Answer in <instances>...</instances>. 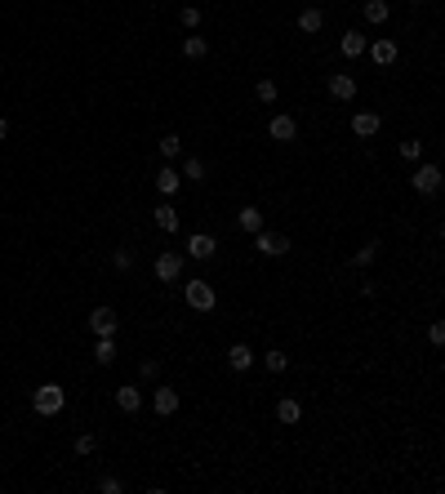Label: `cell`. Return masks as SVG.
<instances>
[{
  "mask_svg": "<svg viewBox=\"0 0 445 494\" xmlns=\"http://www.w3.org/2000/svg\"><path fill=\"white\" fill-rule=\"evenodd\" d=\"M32 405H36V414H63V405H67V392H63V383H41L32 392Z\"/></svg>",
  "mask_w": 445,
  "mask_h": 494,
  "instance_id": "cell-1",
  "label": "cell"
},
{
  "mask_svg": "<svg viewBox=\"0 0 445 494\" xmlns=\"http://www.w3.org/2000/svg\"><path fill=\"white\" fill-rule=\"evenodd\" d=\"M183 299H187V308H192V312H214V308H219V294H214V285H205L201 277L183 285Z\"/></svg>",
  "mask_w": 445,
  "mask_h": 494,
  "instance_id": "cell-2",
  "label": "cell"
},
{
  "mask_svg": "<svg viewBox=\"0 0 445 494\" xmlns=\"http://www.w3.org/2000/svg\"><path fill=\"white\" fill-rule=\"evenodd\" d=\"M254 250H259L263 259H281V254H290V236H281V232H254Z\"/></svg>",
  "mask_w": 445,
  "mask_h": 494,
  "instance_id": "cell-3",
  "label": "cell"
},
{
  "mask_svg": "<svg viewBox=\"0 0 445 494\" xmlns=\"http://www.w3.org/2000/svg\"><path fill=\"white\" fill-rule=\"evenodd\" d=\"M151 272H156V281H160V285L178 281V277H183V254H174V250L156 254V263H151Z\"/></svg>",
  "mask_w": 445,
  "mask_h": 494,
  "instance_id": "cell-4",
  "label": "cell"
},
{
  "mask_svg": "<svg viewBox=\"0 0 445 494\" xmlns=\"http://www.w3.org/2000/svg\"><path fill=\"white\" fill-rule=\"evenodd\" d=\"M410 187L419 196H437L441 192V169L437 165H419V169H414V178H410Z\"/></svg>",
  "mask_w": 445,
  "mask_h": 494,
  "instance_id": "cell-5",
  "label": "cell"
},
{
  "mask_svg": "<svg viewBox=\"0 0 445 494\" xmlns=\"http://www.w3.org/2000/svg\"><path fill=\"white\" fill-rule=\"evenodd\" d=\"M329 98H334V103H352L356 98V76L334 72V76H329Z\"/></svg>",
  "mask_w": 445,
  "mask_h": 494,
  "instance_id": "cell-6",
  "label": "cell"
},
{
  "mask_svg": "<svg viewBox=\"0 0 445 494\" xmlns=\"http://www.w3.org/2000/svg\"><path fill=\"white\" fill-rule=\"evenodd\" d=\"M214 254H219V241H214V236L210 232H196L192 236V241H187V259H214Z\"/></svg>",
  "mask_w": 445,
  "mask_h": 494,
  "instance_id": "cell-7",
  "label": "cell"
},
{
  "mask_svg": "<svg viewBox=\"0 0 445 494\" xmlns=\"http://www.w3.org/2000/svg\"><path fill=\"white\" fill-rule=\"evenodd\" d=\"M89 330L98 339H111V334H116V312H111V308H94L89 312Z\"/></svg>",
  "mask_w": 445,
  "mask_h": 494,
  "instance_id": "cell-8",
  "label": "cell"
},
{
  "mask_svg": "<svg viewBox=\"0 0 445 494\" xmlns=\"http://www.w3.org/2000/svg\"><path fill=\"white\" fill-rule=\"evenodd\" d=\"M365 54H370V58L378 63V67H392V63H396V54H401V50H396V41H387V36H378L374 45H365Z\"/></svg>",
  "mask_w": 445,
  "mask_h": 494,
  "instance_id": "cell-9",
  "label": "cell"
},
{
  "mask_svg": "<svg viewBox=\"0 0 445 494\" xmlns=\"http://www.w3.org/2000/svg\"><path fill=\"white\" fill-rule=\"evenodd\" d=\"M178 187H183V174H178L174 165H165V169L156 174V192L165 196V201H174V196H178Z\"/></svg>",
  "mask_w": 445,
  "mask_h": 494,
  "instance_id": "cell-10",
  "label": "cell"
},
{
  "mask_svg": "<svg viewBox=\"0 0 445 494\" xmlns=\"http://www.w3.org/2000/svg\"><path fill=\"white\" fill-rule=\"evenodd\" d=\"M268 134L276 138V142H294L299 120H294V116H272V120H268Z\"/></svg>",
  "mask_w": 445,
  "mask_h": 494,
  "instance_id": "cell-11",
  "label": "cell"
},
{
  "mask_svg": "<svg viewBox=\"0 0 445 494\" xmlns=\"http://www.w3.org/2000/svg\"><path fill=\"white\" fill-rule=\"evenodd\" d=\"M151 410H156L160 419H169V414L178 410V392L174 387H156V392H151Z\"/></svg>",
  "mask_w": 445,
  "mask_h": 494,
  "instance_id": "cell-12",
  "label": "cell"
},
{
  "mask_svg": "<svg viewBox=\"0 0 445 494\" xmlns=\"http://www.w3.org/2000/svg\"><path fill=\"white\" fill-rule=\"evenodd\" d=\"M116 410H125V414H138V410H143V392H138L134 383L116 387Z\"/></svg>",
  "mask_w": 445,
  "mask_h": 494,
  "instance_id": "cell-13",
  "label": "cell"
},
{
  "mask_svg": "<svg viewBox=\"0 0 445 494\" xmlns=\"http://www.w3.org/2000/svg\"><path fill=\"white\" fill-rule=\"evenodd\" d=\"M378 125H383V120H378V111H356V116H352V134H356V138H374Z\"/></svg>",
  "mask_w": 445,
  "mask_h": 494,
  "instance_id": "cell-14",
  "label": "cell"
},
{
  "mask_svg": "<svg viewBox=\"0 0 445 494\" xmlns=\"http://www.w3.org/2000/svg\"><path fill=\"white\" fill-rule=\"evenodd\" d=\"M227 365H232L236 374H245V369L254 365V347L250 343H232V347H227Z\"/></svg>",
  "mask_w": 445,
  "mask_h": 494,
  "instance_id": "cell-15",
  "label": "cell"
},
{
  "mask_svg": "<svg viewBox=\"0 0 445 494\" xmlns=\"http://www.w3.org/2000/svg\"><path fill=\"white\" fill-rule=\"evenodd\" d=\"M365 45H370V41H365L361 32H343V41H338V54H343V58H361Z\"/></svg>",
  "mask_w": 445,
  "mask_h": 494,
  "instance_id": "cell-16",
  "label": "cell"
},
{
  "mask_svg": "<svg viewBox=\"0 0 445 494\" xmlns=\"http://www.w3.org/2000/svg\"><path fill=\"white\" fill-rule=\"evenodd\" d=\"M151 214H156V227H160V232H169V236L178 232V223H183V218H178V210H174L169 201H165V205H156Z\"/></svg>",
  "mask_w": 445,
  "mask_h": 494,
  "instance_id": "cell-17",
  "label": "cell"
},
{
  "mask_svg": "<svg viewBox=\"0 0 445 494\" xmlns=\"http://www.w3.org/2000/svg\"><path fill=\"white\" fill-rule=\"evenodd\" d=\"M361 14H365V23L383 27L387 18H392V9H387V0H365V5H361Z\"/></svg>",
  "mask_w": 445,
  "mask_h": 494,
  "instance_id": "cell-18",
  "label": "cell"
},
{
  "mask_svg": "<svg viewBox=\"0 0 445 494\" xmlns=\"http://www.w3.org/2000/svg\"><path fill=\"white\" fill-rule=\"evenodd\" d=\"M236 227H241V232H263V210H254V205H245V210L236 214Z\"/></svg>",
  "mask_w": 445,
  "mask_h": 494,
  "instance_id": "cell-19",
  "label": "cell"
},
{
  "mask_svg": "<svg viewBox=\"0 0 445 494\" xmlns=\"http://www.w3.org/2000/svg\"><path fill=\"white\" fill-rule=\"evenodd\" d=\"M321 27H325V14H321V9H303V14H299V32L316 36Z\"/></svg>",
  "mask_w": 445,
  "mask_h": 494,
  "instance_id": "cell-20",
  "label": "cell"
},
{
  "mask_svg": "<svg viewBox=\"0 0 445 494\" xmlns=\"http://www.w3.org/2000/svg\"><path fill=\"white\" fill-rule=\"evenodd\" d=\"M276 419H281V423H299V419H303V410H299V401H294V396L276 401Z\"/></svg>",
  "mask_w": 445,
  "mask_h": 494,
  "instance_id": "cell-21",
  "label": "cell"
},
{
  "mask_svg": "<svg viewBox=\"0 0 445 494\" xmlns=\"http://www.w3.org/2000/svg\"><path fill=\"white\" fill-rule=\"evenodd\" d=\"M192 178V183H205V160L201 156H187L183 160V183Z\"/></svg>",
  "mask_w": 445,
  "mask_h": 494,
  "instance_id": "cell-22",
  "label": "cell"
},
{
  "mask_svg": "<svg viewBox=\"0 0 445 494\" xmlns=\"http://www.w3.org/2000/svg\"><path fill=\"white\" fill-rule=\"evenodd\" d=\"M183 54H187V58H205V54H210V41H205V36H187Z\"/></svg>",
  "mask_w": 445,
  "mask_h": 494,
  "instance_id": "cell-23",
  "label": "cell"
},
{
  "mask_svg": "<svg viewBox=\"0 0 445 494\" xmlns=\"http://www.w3.org/2000/svg\"><path fill=\"white\" fill-rule=\"evenodd\" d=\"M156 147H160V156H165V160H174V156H183V138H178V134H165V138H160V142H156Z\"/></svg>",
  "mask_w": 445,
  "mask_h": 494,
  "instance_id": "cell-24",
  "label": "cell"
},
{
  "mask_svg": "<svg viewBox=\"0 0 445 494\" xmlns=\"http://www.w3.org/2000/svg\"><path fill=\"white\" fill-rule=\"evenodd\" d=\"M94 361H98V365H111V361H116V343H111V339H98V343H94Z\"/></svg>",
  "mask_w": 445,
  "mask_h": 494,
  "instance_id": "cell-25",
  "label": "cell"
},
{
  "mask_svg": "<svg viewBox=\"0 0 445 494\" xmlns=\"http://www.w3.org/2000/svg\"><path fill=\"white\" fill-rule=\"evenodd\" d=\"M374 259H378V241H370V245H361V250L352 254V263H356V268H370Z\"/></svg>",
  "mask_w": 445,
  "mask_h": 494,
  "instance_id": "cell-26",
  "label": "cell"
},
{
  "mask_svg": "<svg viewBox=\"0 0 445 494\" xmlns=\"http://www.w3.org/2000/svg\"><path fill=\"white\" fill-rule=\"evenodd\" d=\"M263 365H268L272 374H281V369L290 365V356H285V352H276V347H272V352H263Z\"/></svg>",
  "mask_w": 445,
  "mask_h": 494,
  "instance_id": "cell-27",
  "label": "cell"
},
{
  "mask_svg": "<svg viewBox=\"0 0 445 494\" xmlns=\"http://www.w3.org/2000/svg\"><path fill=\"white\" fill-rule=\"evenodd\" d=\"M254 94H259V103H276V80H268V76H263V80L254 85Z\"/></svg>",
  "mask_w": 445,
  "mask_h": 494,
  "instance_id": "cell-28",
  "label": "cell"
},
{
  "mask_svg": "<svg viewBox=\"0 0 445 494\" xmlns=\"http://www.w3.org/2000/svg\"><path fill=\"white\" fill-rule=\"evenodd\" d=\"M94 450H98V436H94V432L76 436V454H94Z\"/></svg>",
  "mask_w": 445,
  "mask_h": 494,
  "instance_id": "cell-29",
  "label": "cell"
},
{
  "mask_svg": "<svg viewBox=\"0 0 445 494\" xmlns=\"http://www.w3.org/2000/svg\"><path fill=\"white\" fill-rule=\"evenodd\" d=\"M111 268H116V272H129V268H134V254H129V250H116V254H111Z\"/></svg>",
  "mask_w": 445,
  "mask_h": 494,
  "instance_id": "cell-30",
  "label": "cell"
},
{
  "mask_svg": "<svg viewBox=\"0 0 445 494\" xmlns=\"http://www.w3.org/2000/svg\"><path fill=\"white\" fill-rule=\"evenodd\" d=\"M401 156H405V160H419V156H423V142H419V138H405V142H401Z\"/></svg>",
  "mask_w": 445,
  "mask_h": 494,
  "instance_id": "cell-31",
  "label": "cell"
},
{
  "mask_svg": "<svg viewBox=\"0 0 445 494\" xmlns=\"http://www.w3.org/2000/svg\"><path fill=\"white\" fill-rule=\"evenodd\" d=\"M178 23H183V27H201V9H196V5H187L183 14H178Z\"/></svg>",
  "mask_w": 445,
  "mask_h": 494,
  "instance_id": "cell-32",
  "label": "cell"
},
{
  "mask_svg": "<svg viewBox=\"0 0 445 494\" xmlns=\"http://www.w3.org/2000/svg\"><path fill=\"white\" fill-rule=\"evenodd\" d=\"M428 339H432V343H445V325H441V321H432V325H428Z\"/></svg>",
  "mask_w": 445,
  "mask_h": 494,
  "instance_id": "cell-33",
  "label": "cell"
},
{
  "mask_svg": "<svg viewBox=\"0 0 445 494\" xmlns=\"http://www.w3.org/2000/svg\"><path fill=\"white\" fill-rule=\"evenodd\" d=\"M98 490H102V494H120V490H125V486H120L116 477H102V481H98Z\"/></svg>",
  "mask_w": 445,
  "mask_h": 494,
  "instance_id": "cell-34",
  "label": "cell"
},
{
  "mask_svg": "<svg viewBox=\"0 0 445 494\" xmlns=\"http://www.w3.org/2000/svg\"><path fill=\"white\" fill-rule=\"evenodd\" d=\"M5 138H9V120L0 116V142H5Z\"/></svg>",
  "mask_w": 445,
  "mask_h": 494,
  "instance_id": "cell-35",
  "label": "cell"
},
{
  "mask_svg": "<svg viewBox=\"0 0 445 494\" xmlns=\"http://www.w3.org/2000/svg\"><path fill=\"white\" fill-rule=\"evenodd\" d=\"M414 5H423V0H414Z\"/></svg>",
  "mask_w": 445,
  "mask_h": 494,
  "instance_id": "cell-36",
  "label": "cell"
},
{
  "mask_svg": "<svg viewBox=\"0 0 445 494\" xmlns=\"http://www.w3.org/2000/svg\"><path fill=\"white\" fill-rule=\"evenodd\" d=\"M0 468H5V459H0Z\"/></svg>",
  "mask_w": 445,
  "mask_h": 494,
  "instance_id": "cell-37",
  "label": "cell"
}]
</instances>
